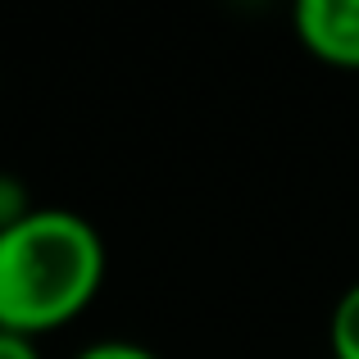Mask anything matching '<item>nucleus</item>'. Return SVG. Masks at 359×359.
Segmentation results:
<instances>
[{"instance_id": "f257e3e1", "label": "nucleus", "mask_w": 359, "mask_h": 359, "mask_svg": "<svg viewBox=\"0 0 359 359\" xmlns=\"http://www.w3.org/2000/svg\"><path fill=\"white\" fill-rule=\"evenodd\" d=\"M105 282V237L78 210L36 205L0 232V332L36 337L73 323Z\"/></svg>"}, {"instance_id": "f03ea898", "label": "nucleus", "mask_w": 359, "mask_h": 359, "mask_svg": "<svg viewBox=\"0 0 359 359\" xmlns=\"http://www.w3.org/2000/svg\"><path fill=\"white\" fill-rule=\"evenodd\" d=\"M291 23L309 55L359 69V0H300Z\"/></svg>"}, {"instance_id": "423d86ee", "label": "nucleus", "mask_w": 359, "mask_h": 359, "mask_svg": "<svg viewBox=\"0 0 359 359\" xmlns=\"http://www.w3.org/2000/svg\"><path fill=\"white\" fill-rule=\"evenodd\" d=\"M0 359H41V351H36V341H27V337L0 332Z\"/></svg>"}, {"instance_id": "7ed1b4c3", "label": "nucleus", "mask_w": 359, "mask_h": 359, "mask_svg": "<svg viewBox=\"0 0 359 359\" xmlns=\"http://www.w3.org/2000/svg\"><path fill=\"white\" fill-rule=\"evenodd\" d=\"M327 346H332V359H359V282H351L332 305Z\"/></svg>"}, {"instance_id": "39448f33", "label": "nucleus", "mask_w": 359, "mask_h": 359, "mask_svg": "<svg viewBox=\"0 0 359 359\" xmlns=\"http://www.w3.org/2000/svg\"><path fill=\"white\" fill-rule=\"evenodd\" d=\"M73 359H164V355H155L150 346H141V341H118V337H109V341L82 346Z\"/></svg>"}, {"instance_id": "20e7f679", "label": "nucleus", "mask_w": 359, "mask_h": 359, "mask_svg": "<svg viewBox=\"0 0 359 359\" xmlns=\"http://www.w3.org/2000/svg\"><path fill=\"white\" fill-rule=\"evenodd\" d=\"M32 210H36V201H32V191L23 187V177H14V173L0 168V232L14 228V223H23Z\"/></svg>"}]
</instances>
